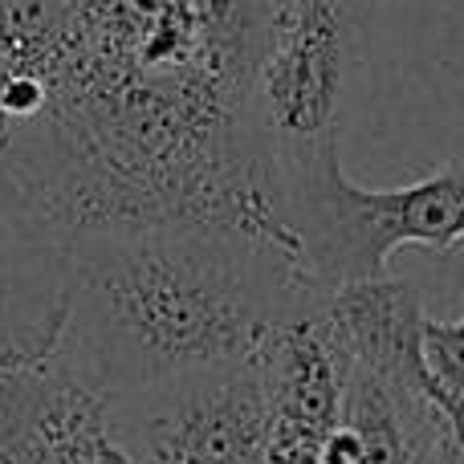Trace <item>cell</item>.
<instances>
[{
  "label": "cell",
  "mask_w": 464,
  "mask_h": 464,
  "mask_svg": "<svg viewBox=\"0 0 464 464\" xmlns=\"http://www.w3.org/2000/svg\"><path fill=\"white\" fill-rule=\"evenodd\" d=\"M330 297L285 248L220 225H147L70 240L49 359L98 395L253 362L294 310Z\"/></svg>",
  "instance_id": "obj_1"
},
{
  "label": "cell",
  "mask_w": 464,
  "mask_h": 464,
  "mask_svg": "<svg viewBox=\"0 0 464 464\" xmlns=\"http://www.w3.org/2000/svg\"><path fill=\"white\" fill-rule=\"evenodd\" d=\"M273 160L294 261L322 294L387 277V261L408 245L449 253L464 240V155L403 188L354 184L338 160V135Z\"/></svg>",
  "instance_id": "obj_2"
},
{
  "label": "cell",
  "mask_w": 464,
  "mask_h": 464,
  "mask_svg": "<svg viewBox=\"0 0 464 464\" xmlns=\"http://www.w3.org/2000/svg\"><path fill=\"white\" fill-rule=\"evenodd\" d=\"M106 416L130 464H265L269 411L256 362L111 395Z\"/></svg>",
  "instance_id": "obj_3"
},
{
  "label": "cell",
  "mask_w": 464,
  "mask_h": 464,
  "mask_svg": "<svg viewBox=\"0 0 464 464\" xmlns=\"http://www.w3.org/2000/svg\"><path fill=\"white\" fill-rule=\"evenodd\" d=\"M351 29L354 5L346 0H285L277 8L248 82V111L273 155L338 135Z\"/></svg>",
  "instance_id": "obj_4"
},
{
  "label": "cell",
  "mask_w": 464,
  "mask_h": 464,
  "mask_svg": "<svg viewBox=\"0 0 464 464\" xmlns=\"http://www.w3.org/2000/svg\"><path fill=\"white\" fill-rule=\"evenodd\" d=\"M253 362L269 411L265 464H322L351 383V351L330 318V297L289 314Z\"/></svg>",
  "instance_id": "obj_5"
},
{
  "label": "cell",
  "mask_w": 464,
  "mask_h": 464,
  "mask_svg": "<svg viewBox=\"0 0 464 464\" xmlns=\"http://www.w3.org/2000/svg\"><path fill=\"white\" fill-rule=\"evenodd\" d=\"M70 240L0 163V367L49 359L65 318Z\"/></svg>",
  "instance_id": "obj_6"
},
{
  "label": "cell",
  "mask_w": 464,
  "mask_h": 464,
  "mask_svg": "<svg viewBox=\"0 0 464 464\" xmlns=\"http://www.w3.org/2000/svg\"><path fill=\"white\" fill-rule=\"evenodd\" d=\"M449 436L424 375L351 362L343 424L326 440L322 464H440Z\"/></svg>",
  "instance_id": "obj_7"
},
{
  "label": "cell",
  "mask_w": 464,
  "mask_h": 464,
  "mask_svg": "<svg viewBox=\"0 0 464 464\" xmlns=\"http://www.w3.org/2000/svg\"><path fill=\"white\" fill-rule=\"evenodd\" d=\"M217 70L248 98L261 41L285 0H192Z\"/></svg>",
  "instance_id": "obj_8"
},
{
  "label": "cell",
  "mask_w": 464,
  "mask_h": 464,
  "mask_svg": "<svg viewBox=\"0 0 464 464\" xmlns=\"http://www.w3.org/2000/svg\"><path fill=\"white\" fill-rule=\"evenodd\" d=\"M424 379L452 440L464 444V318H424Z\"/></svg>",
  "instance_id": "obj_9"
},
{
  "label": "cell",
  "mask_w": 464,
  "mask_h": 464,
  "mask_svg": "<svg viewBox=\"0 0 464 464\" xmlns=\"http://www.w3.org/2000/svg\"><path fill=\"white\" fill-rule=\"evenodd\" d=\"M440 464H464V444L460 440H444V449H440Z\"/></svg>",
  "instance_id": "obj_10"
},
{
  "label": "cell",
  "mask_w": 464,
  "mask_h": 464,
  "mask_svg": "<svg viewBox=\"0 0 464 464\" xmlns=\"http://www.w3.org/2000/svg\"><path fill=\"white\" fill-rule=\"evenodd\" d=\"M346 5H354V8H362V5H375V0H346Z\"/></svg>",
  "instance_id": "obj_11"
}]
</instances>
